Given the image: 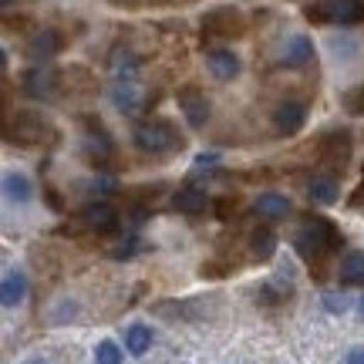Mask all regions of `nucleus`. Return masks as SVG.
Listing matches in <instances>:
<instances>
[{
	"label": "nucleus",
	"instance_id": "nucleus-1",
	"mask_svg": "<svg viewBox=\"0 0 364 364\" xmlns=\"http://www.w3.org/2000/svg\"><path fill=\"white\" fill-rule=\"evenodd\" d=\"M344 243V236L338 233V226L331 220H324V216H304V226H300L297 233V250L300 257L311 263H327V257L331 253H338V247Z\"/></svg>",
	"mask_w": 364,
	"mask_h": 364
},
{
	"label": "nucleus",
	"instance_id": "nucleus-2",
	"mask_svg": "<svg viewBox=\"0 0 364 364\" xmlns=\"http://www.w3.org/2000/svg\"><path fill=\"white\" fill-rule=\"evenodd\" d=\"M4 139L11 145H21V149H44V145L58 142V129L38 112H17L7 118Z\"/></svg>",
	"mask_w": 364,
	"mask_h": 364
},
{
	"label": "nucleus",
	"instance_id": "nucleus-3",
	"mask_svg": "<svg viewBox=\"0 0 364 364\" xmlns=\"http://www.w3.org/2000/svg\"><path fill=\"white\" fill-rule=\"evenodd\" d=\"M307 21L314 24H358L364 21V0H317L307 7Z\"/></svg>",
	"mask_w": 364,
	"mask_h": 364
},
{
	"label": "nucleus",
	"instance_id": "nucleus-4",
	"mask_svg": "<svg viewBox=\"0 0 364 364\" xmlns=\"http://www.w3.org/2000/svg\"><path fill=\"white\" fill-rule=\"evenodd\" d=\"M135 145L149 152V156H162V152H172V149H179L182 139L176 135L169 122H162V118H152V122H142V125H135Z\"/></svg>",
	"mask_w": 364,
	"mask_h": 364
},
{
	"label": "nucleus",
	"instance_id": "nucleus-5",
	"mask_svg": "<svg viewBox=\"0 0 364 364\" xmlns=\"http://www.w3.org/2000/svg\"><path fill=\"white\" fill-rule=\"evenodd\" d=\"M247 31V17L236 7H216L203 17V41H230Z\"/></svg>",
	"mask_w": 364,
	"mask_h": 364
},
{
	"label": "nucleus",
	"instance_id": "nucleus-6",
	"mask_svg": "<svg viewBox=\"0 0 364 364\" xmlns=\"http://www.w3.org/2000/svg\"><path fill=\"white\" fill-rule=\"evenodd\" d=\"M176 102H179V112H182V118H186V125L203 129V125L209 122V98H206V91L203 88L186 85V88H179Z\"/></svg>",
	"mask_w": 364,
	"mask_h": 364
},
{
	"label": "nucleus",
	"instance_id": "nucleus-7",
	"mask_svg": "<svg viewBox=\"0 0 364 364\" xmlns=\"http://www.w3.org/2000/svg\"><path fill=\"white\" fill-rule=\"evenodd\" d=\"M78 223L88 233H115L118 230V209L112 203H88L78 213Z\"/></svg>",
	"mask_w": 364,
	"mask_h": 364
},
{
	"label": "nucleus",
	"instance_id": "nucleus-8",
	"mask_svg": "<svg viewBox=\"0 0 364 364\" xmlns=\"http://www.w3.org/2000/svg\"><path fill=\"white\" fill-rule=\"evenodd\" d=\"M307 122V105L304 102H280L273 112V132L277 135H297Z\"/></svg>",
	"mask_w": 364,
	"mask_h": 364
},
{
	"label": "nucleus",
	"instance_id": "nucleus-9",
	"mask_svg": "<svg viewBox=\"0 0 364 364\" xmlns=\"http://www.w3.org/2000/svg\"><path fill=\"white\" fill-rule=\"evenodd\" d=\"M24 91L31 98H54L58 95V71H48V68H31L24 75Z\"/></svg>",
	"mask_w": 364,
	"mask_h": 364
},
{
	"label": "nucleus",
	"instance_id": "nucleus-10",
	"mask_svg": "<svg viewBox=\"0 0 364 364\" xmlns=\"http://www.w3.org/2000/svg\"><path fill=\"white\" fill-rule=\"evenodd\" d=\"M206 68L216 81H233L240 75V58L233 51H226V48H213L206 54Z\"/></svg>",
	"mask_w": 364,
	"mask_h": 364
},
{
	"label": "nucleus",
	"instance_id": "nucleus-11",
	"mask_svg": "<svg viewBox=\"0 0 364 364\" xmlns=\"http://www.w3.org/2000/svg\"><path fill=\"white\" fill-rule=\"evenodd\" d=\"M307 196H311L314 203H321V206L338 203V176H334V172H317V176H311Z\"/></svg>",
	"mask_w": 364,
	"mask_h": 364
},
{
	"label": "nucleus",
	"instance_id": "nucleus-12",
	"mask_svg": "<svg viewBox=\"0 0 364 364\" xmlns=\"http://www.w3.org/2000/svg\"><path fill=\"white\" fill-rule=\"evenodd\" d=\"M314 61V44L307 34H294L284 48V65L287 68H307Z\"/></svg>",
	"mask_w": 364,
	"mask_h": 364
},
{
	"label": "nucleus",
	"instance_id": "nucleus-13",
	"mask_svg": "<svg viewBox=\"0 0 364 364\" xmlns=\"http://www.w3.org/2000/svg\"><path fill=\"white\" fill-rule=\"evenodd\" d=\"M24 297H27V277L24 273L21 270L4 273V284H0V304H4L7 311H14Z\"/></svg>",
	"mask_w": 364,
	"mask_h": 364
},
{
	"label": "nucleus",
	"instance_id": "nucleus-14",
	"mask_svg": "<svg viewBox=\"0 0 364 364\" xmlns=\"http://www.w3.org/2000/svg\"><path fill=\"white\" fill-rule=\"evenodd\" d=\"M61 51V38L54 34V31H38L34 38L27 41V58L31 61H48L54 54Z\"/></svg>",
	"mask_w": 364,
	"mask_h": 364
},
{
	"label": "nucleus",
	"instance_id": "nucleus-15",
	"mask_svg": "<svg viewBox=\"0 0 364 364\" xmlns=\"http://www.w3.org/2000/svg\"><path fill=\"white\" fill-rule=\"evenodd\" d=\"M338 280L344 287H364V253L361 250H351V253L341 257Z\"/></svg>",
	"mask_w": 364,
	"mask_h": 364
},
{
	"label": "nucleus",
	"instance_id": "nucleus-16",
	"mask_svg": "<svg viewBox=\"0 0 364 364\" xmlns=\"http://www.w3.org/2000/svg\"><path fill=\"white\" fill-rule=\"evenodd\" d=\"M348 152H351V135L348 132H334V135H327L321 142V159H327L331 166H344Z\"/></svg>",
	"mask_w": 364,
	"mask_h": 364
},
{
	"label": "nucleus",
	"instance_id": "nucleus-17",
	"mask_svg": "<svg viewBox=\"0 0 364 364\" xmlns=\"http://www.w3.org/2000/svg\"><path fill=\"white\" fill-rule=\"evenodd\" d=\"M4 196H7V203L24 206V203H31V196H34V186H31V179H27L24 172H7L4 176Z\"/></svg>",
	"mask_w": 364,
	"mask_h": 364
},
{
	"label": "nucleus",
	"instance_id": "nucleus-18",
	"mask_svg": "<svg viewBox=\"0 0 364 364\" xmlns=\"http://www.w3.org/2000/svg\"><path fill=\"white\" fill-rule=\"evenodd\" d=\"M253 209H257L260 220H284L287 213H290V199L280 193H263L260 199L253 203Z\"/></svg>",
	"mask_w": 364,
	"mask_h": 364
},
{
	"label": "nucleus",
	"instance_id": "nucleus-19",
	"mask_svg": "<svg viewBox=\"0 0 364 364\" xmlns=\"http://www.w3.org/2000/svg\"><path fill=\"white\" fill-rule=\"evenodd\" d=\"M172 206L179 213H203L209 206V196L203 189H196V186H182L179 193L172 196Z\"/></svg>",
	"mask_w": 364,
	"mask_h": 364
},
{
	"label": "nucleus",
	"instance_id": "nucleus-20",
	"mask_svg": "<svg viewBox=\"0 0 364 364\" xmlns=\"http://www.w3.org/2000/svg\"><path fill=\"white\" fill-rule=\"evenodd\" d=\"M250 253H253L257 260H270L273 253H277V233L267 230V226H257V230L250 233Z\"/></svg>",
	"mask_w": 364,
	"mask_h": 364
},
{
	"label": "nucleus",
	"instance_id": "nucleus-21",
	"mask_svg": "<svg viewBox=\"0 0 364 364\" xmlns=\"http://www.w3.org/2000/svg\"><path fill=\"white\" fill-rule=\"evenodd\" d=\"M149 348H152V327L132 324L129 331H125V351L135 354V358H142Z\"/></svg>",
	"mask_w": 364,
	"mask_h": 364
},
{
	"label": "nucleus",
	"instance_id": "nucleus-22",
	"mask_svg": "<svg viewBox=\"0 0 364 364\" xmlns=\"http://www.w3.org/2000/svg\"><path fill=\"white\" fill-rule=\"evenodd\" d=\"M95 364H122V348H118L115 341H98Z\"/></svg>",
	"mask_w": 364,
	"mask_h": 364
},
{
	"label": "nucleus",
	"instance_id": "nucleus-23",
	"mask_svg": "<svg viewBox=\"0 0 364 364\" xmlns=\"http://www.w3.org/2000/svg\"><path fill=\"white\" fill-rule=\"evenodd\" d=\"M115 105L122 108V112H135V105H139L135 88H132V85H118L115 88Z\"/></svg>",
	"mask_w": 364,
	"mask_h": 364
},
{
	"label": "nucleus",
	"instance_id": "nucleus-24",
	"mask_svg": "<svg viewBox=\"0 0 364 364\" xmlns=\"http://www.w3.org/2000/svg\"><path fill=\"white\" fill-rule=\"evenodd\" d=\"M135 250H139V240H135V236H129V240H122L118 247H112V253H108V257H112V260H129Z\"/></svg>",
	"mask_w": 364,
	"mask_h": 364
},
{
	"label": "nucleus",
	"instance_id": "nucleus-25",
	"mask_svg": "<svg viewBox=\"0 0 364 364\" xmlns=\"http://www.w3.org/2000/svg\"><path fill=\"white\" fill-rule=\"evenodd\" d=\"M240 199H230V196H223V199H216V216L220 220H230V216H236L240 213Z\"/></svg>",
	"mask_w": 364,
	"mask_h": 364
},
{
	"label": "nucleus",
	"instance_id": "nucleus-26",
	"mask_svg": "<svg viewBox=\"0 0 364 364\" xmlns=\"http://www.w3.org/2000/svg\"><path fill=\"white\" fill-rule=\"evenodd\" d=\"M324 307L331 314H344L351 304H348V297H341V294H324Z\"/></svg>",
	"mask_w": 364,
	"mask_h": 364
},
{
	"label": "nucleus",
	"instance_id": "nucleus-27",
	"mask_svg": "<svg viewBox=\"0 0 364 364\" xmlns=\"http://www.w3.org/2000/svg\"><path fill=\"white\" fill-rule=\"evenodd\" d=\"M348 206L351 209H358V213H364V179L354 186V193L348 196Z\"/></svg>",
	"mask_w": 364,
	"mask_h": 364
},
{
	"label": "nucleus",
	"instance_id": "nucleus-28",
	"mask_svg": "<svg viewBox=\"0 0 364 364\" xmlns=\"http://www.w3.org/2000/svg\"><path fill=\"white\" fill-rule=\"evenodd\" d=\"M344 364H364V348H351L348 358H344Z\"/></svg>",
	"mask_w": 364,
	"mask_h": 364
},
{
	"label": "nucleus",
	"instance_id": "nucleus-29",
	"mask_svg": "<svg viewBox=\"0 0 364 364\" xmlns=\"http://www.w3.org/2000/svg\"><path fill=\"white\" fill-rule=\"evenodd\" d=\"M27 364H48V361H41V358H34V361H27Z\"/></svg>",
	"mask_w": 364,
	"mask_h": 364
},
{
	"label": "nucleus",
	"instance_id": "nucleus-30",
	"mask_svg": "<svg viewBox=\"0 0 364 364\" xmlns=\"http://www.w3.org/2000/svg\"><path fill=\"white\" fill-rule=\"evenodd\" d=\"M11 4H14V0H4V7H11Z\"/></svg>",
	"mask_w": 364,
	"mask_h": 364
},
{
	"label": "nucleus",
	"instance_id": "nucleus-31",
	"mask_svg": "<svg viewBox=\"0 0 364 364\" xmlns=\"http://www.w3.org/2000/svg\"><path fill=\"white\" fill-rule=\"evenodd\" d=\"M361 317H364V297H361Z\"/></svg>",
	"mask_w": 364,
	"mask_h": 364
}]
</instances>
